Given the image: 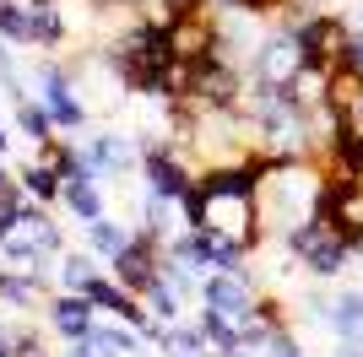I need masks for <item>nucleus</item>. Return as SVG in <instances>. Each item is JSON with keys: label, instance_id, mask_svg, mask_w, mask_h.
Wrapping results in <instances>:
<instances>
[{"label": "nucleus", "instance_id": "obj_1", "mask_svg": "<svg viewBox=\"0 0 363 357\" xmlns=\"http://www.w3.org/2000/svg\"><path fill=\"white\" fill-rule=\"evenodd\" d=\"M260 163L266 157H250V163H228V168H206L196 184V217L184 227H212V233L233 238L244 249H260L266 244V227H260Z\"/></svg>", "mask_w": 363, "mask_h": 357}, {"label": "nucleus", "instance_id": "obj_2", "mask_svg": "<svg viewBox=\"0 0 363 357\" xmlns=\"http://www.w3.org/2000/svg\"><path fill=\"white\" fill-rule=\"evenodd\" d=\"M325 184H331V174L315 157H266L260 163V190H255L266 238L282 244L303 222H315L320 206H325Z\"/></svg>", "mask_w": 363, "mask_h": 357}, {"label": "nucleus", "instance_id": "obj_3", "mask_svg": "<svg viewBox=\"0 0 363 357\" xmlns=\"http://www.w3.org/2000/svg\"><path fill=\"white\" fill-rule=\"evenodd\" d=\"M65 254V227L55 222V211L49 206H22V217H16V227L6 238H0V260L6 266H16V271H44L49 276V266Z\"/></svg>", "mask_w": 363, "mask_h": 357}, {"label": "nucleus", "instance_id": "obj_4", "mask_svg": "<svg viewBox=\"0 0 363 357\" xmlns=\"http://www.w3.org/2000/svg\"><path fill=\"white\" fill-rule=\"evenodd\" d=\"M163 249L179 254L184 266H196L201 276H239V271H250V249L212 233V227H174Z\"/></svg>", "mask_w": 363, "mask_h": 357}, {"label": "nucleus", "instance_id": "obj_5", "mask_svg": "<svg viewBox=\"0 0 363 357\" xmlns=\"http://www.w3.org/2000/svg\"><path fill=\"white\" fill-rule=\"evenodd\" d=\"M282 249L298 260L315 282H331V276H342L347 271V260H352V244H347V233L336 222H325V217H315V222H303L298 233H288L282 238Z\"/></svg>", "mask_w": 363, "mask_h": 357}, {"label": "nucleus", "instance_id": "obj_6", "mask_svg": "<svg viewBox=\"0 0 363 357\" xmlns=\"http://www.w3.org/2000/svg\"><path fill=\"white\" fill-rule=\"evenodd\" d=\"M196 163L184 157V147L168 135V141H152V147H141V190L157 195V200H168V206H179L184 195H196Z\"/></svg>", "mask_w": 363, "mask_h": 357}, {"label": "nucleus", "instance_id": "obj_7", "mask_svg": "<svg viewBox=\"0 0 363 357\" xmlns=\"http://www.w3.org/2000/svg\"><path fill=\"white\" fill-rule=\"evenodd\" d=\"M33 98L44 103V114L55 119V130H60V135H76L82 125H87L82 81H76V71L60 65V60H44V65H38V92H33Z\"/></svg>", "mask_w": 363, "mask_h": 357}, {"label": "nucleus", "instance_id": "obj_8", "mask_svg": "<svg viewBox=\"0 0 363 357\" xmlns=\"http://www.w3.org/2000/svg\"><path fill=\"white\" fill-rule=\"evenodd\" d=\"M201 309L223 314L228 325H239V336H244V325L260 314V293L250 282V271H239V276H206L201 282Z\"/></svg>", "mask_w": 363, "mask_h": 357}, {"label": "nucleus", "instance_id": "obj_9", "mask_svg": "<svg viewBox=\"0 0 363 357\" xmlns=\"http://www.w3.org/2000/svg\"><path fill=\"white\" fill-rule=\"evenodd\" d=\"M108 276H114L125 293L141 298L157 276H163V244H157V238H147V233H136L120 254H114V260H108Z\"/></svg>", "mask_w": 363, "mask_h": 357}, {"label": "nucleus", "instance_id": "obj_10", "mask_svg": "<svg viewBox=\"0 0 363 357\" xmlns=\"http://www.w3.org/2000/svg\"><path fill=\"white\" fill-rule=\"evenodd\" d=\"M98 319H104V314L92 309V298H87V293H49V303H44V330H49L60 346L87 341Z\"/></svg>", "mask_w": 363, "mask_h": 357}, {"label": "nucleus", "instance_id": "obj_11", "mask_svg": "<svg viewBox=\"0 0 363 357\" xmlns=\"http://www.w3.org/2000/svg\"><path fill=\"white\" fill-rule=\"evenodd\" d=\"M82 157L98 178H125V174H141V147H130L125 135L114 130H98L82 141Z\"/></svg>", "mask_w": 363, "mask_h": 357}, {"label": "nucleus", "instance_id": "obj_12", "mask_svg": "<svg viewBox=\"0 0 363 357\" xmlns=\"http://www.w3.org/2000/svg\"><path fill=\"white\" fill-rule=\"evenodd\" d=\"M60 206L71 211L82 227L98 222V217H108V211H104V178L87 168V157H82L76 168H65V174H60Z\"/></svg>", "mask_w": 363, "mask_h": 357}, {"label": "nucleus", "instance_id": "obj_13", "mask_svg": "<svg viewBox=\"0 0 363 357\" xmlns=\"http://www.w3.org/2000/svg\"><path fill=\"white\" fill-rule=\"evenodd\" d=\"M44 303H49V282H44V271L0 266V309L28 314V309H44Z\"/></svg>", "mask_w": 363, "mask_h": 357}, {"label": "nucleus", "instance_id": "obj_14", "mask_svg": "<svg viewBox=\"0 0 363 357\" xmlns=\"http://www.w3.org/2000/svg\"><path fill=\"white\" fill-rule=\"evenodd\" d=\"M320 325L331 330L336 341H363V287H347V293L325 298V314Z\"/></svg>", "mask_w": 363, "mask_h": 357}, {"label": "nucleus", "instance_id": "obj_15", "mask_svg": "<svg viewBox=\"0 0 363 357\" xmlns=\"http://www.w3.org/2000/svg\"><path fill=\"white\" fill-rule=\"evenodd\" d=\"M16 184H22V195H28L33 206H60V168L49 163L44 152L16 168Z\"/></svg>", "mask_w": 363, "mask_h": 357}, {"label": "nucleus", "instance_id": "obj_16", "mask_svg": "<svg viewBox=\"0 0 363 357\" xmlns=\"http://www.w3.org/2000/svg\"><path fill=\"white\" fill-rule=\"evenodd\" d=\"M141 341H147V336H141L136 325H125V319H98V325H92V336H87V346H92L98 357H136Z\"/></svg>", "mask_w": 363, "mask_h": 357}, {"label": "nucleus", "instance_id": "obj_17", "mask_svg": "<svg viewBox=\"0 0 363 357\" xmlns=\"http://www.w3.org/2000/svg\"><path fill=\"white\" fill-rule=\"evenodd\" d=\"M98 271H108V266L92 249H65L60 266H55V293H87Z\"/></svg>", "mask_w": 363, "mask_h": 357}, {"label": "nucleus", "instance_id": "obj_18", "mask_svg": "<svg viewBox=\"0 0 363 357\" xmlns=\"http://www.w3.org/2000/svg\"><path fill=\"white\" fill-rule=\"evenodd\" d=\"M71 22H65V0H33V49H60Z\"/></svg>", "mask_w": 363, "mask_h": 357}, {"label": "nucleus", "instance_id": "obj_19", "mask_svg": "<svg viewBox=\"0 0 363 357\" xmlns=\"http://www.w3.org/2000/svg\"><path fill=\"white\" fill-rule=\"evenodd\" d=\"M141 303H147L152 325H163V330H168V325H184V293L168 282V276H157V282L141 293Z\"/></svg>", "mask_w": 363, "mask_h": 357}, {"label": "nucleus", "instance_id": "obj_20", "mask_svg": "<svg viewBox=\"0 0 363 357\" xmlns=\"http://www.w3.org/2000/svg\"><path fill=\"white\" fill-rule=\"evenodd\" d=\"M11 114H16V130L28 135V141H33V147H38V152H44L49 141L60 135V130H55V119L44 114V103H38L33 92H28V98H11Z\"/></svg>", "mask_w": 363, "mask_h": 357}, {"label": "nucleus", "instance_id": "obj_21", "mask_svg": "<svg viewBox=\"0 0 363 357\" xmlns=\"http://www.w3.org/2000/svg\"><path fill=\"white\" fill-rule=\"evenodd\" d=\"M0 44L33 49V0H0Z\"/></svg>", "mask_w": 363, "mask_h": 357}, {"label": "nucleus", "instance_id": "obj_22", "mask_svg": "<svg viewBox=\"0 0 363 357\" xmlns=\"http://www.w3.org/2000/svg\"><path fill=\"white\" fill-rule=\"evenodd\" d=\"M157 346H163V357H217V346L206 341L201 325H168L157 336Z\"/></svg>", "mask_w": 363, "mask_h": 357}, {"label": "nucleus", "instance_id": "obj_23", "mask_svg": "<svg viewBox=\"0 0 363 357\" xmlns=\"http://www.w3.org/2000/svg\"><path fill=\"white\" fill-rule=\"evenodd\" d=\"M130 238H136V233H130L125 222H114V217H98V222H87V249L98 254L104 266L125 249V244H130Z\"/></svg>", "mask_w": 363, "mask_h": 357}, {"label": "nucleus", "instance_id": "obj_24", "mask_svg": "<svg viewBox=\"0 0 363 357\" xmlns=\"http://www.w3.org/2000/svg\"><path fill=\"white\" fill-rule=\"evenodd\" d=\"M6 336H11V357H55V346H49V330L28 325L22 314H16V325H6Z\"/></svg>", "mask_w": 363, "mask_h": 357}, {"label": "nucleus", "instance_id": "obj_25", "mask_svg": "<svg viewBox=\"0 0 363 357\" xmlns=\"http://www.w3.org/2000/svg\"><path fill=\"white\" fill-rule=\"evenodd\" d=\"M22 206H28V195H22V184H16V174L11 178H0V238L16 227V217H22Z\"/></svg>", "mask_w": 363, "mask_h": 357}, {"label": "nucleus", "instance_id": "obj_26", "mask_svg": "<svg viewBox=\"0 0 363 357\" xmlns=\"http://www.w3.org/2000/svg\"><path fill=\"white\" fill-rule=\"evenodd\" d=\"M255 357H303V346H298V336L282 325V330H272V336L255 346Z\"/></svg>", "mask_w": 363, "mask_h": 357}, {"label": "nucleus", "instance_id": "obj_27", "mask_svg": "<svg viewBox=\"0 0 363 357\" xmlns=\"http://www.w3.org/2000/svg\"><path fill=\"white\" fill-rule=\"evenodd\" d=\"M277 11L298 16V11H336V6H331V0H277Z\"/></svg>", "mask_w": 363, "mask_h": 357}, {"label": "nucleus", "instance_id": "obj_28", "mask_svg": "<svg viewBox=\"0 0 363 357\" xmlns=\"http://www.w3.org/2000/svg\"><path fill=\"white\" fill-rule=\"evenodd\" d=\"M342 114H347V125H352V130H363V81L352 87V98H347V108H342Z\"/></svg>", "mask_w": 363, "mask_h": 357}, {"label": "nucleus", "instance_id": "obj_29", "mask_svg": "<svg viewBox=\"0 0 363 357\" xmlns=\"http://www.w3.org/2000/svg\"><path fill=\"white\" fill-rule=\"evenodd\" d=\"M55 357H98V352H92L87 341H71V346H60V352H55Z\"/></svg>", "mask_w": 363, "mask_h": 357}, {"label": "nucleus", "instance_id": "obj_30", "mask_svg": "<svg viewBox=\"0 0 363 357\" xmlns=\"http://www.w3.org/2000/svg\"><path fill=\"white\" fill-rule=\"evenodd\" d=\"M331 357H363V341H336Z\"/></svg>", "mask_w": 363, "mask_h": 357}, {"label": "nucleus", "instance_id": "obj_31", "mask_svg": "<svg viewBox=\"0 0 363 357\" xmlns=\"http://www.w3.org/2000/svg\"><path fill=\"white\" fill-rule=\"evenodd\" d=\"M11 152V130H6V119H0V157Z\"/></svg>", "mask_w": 363, "mask_h": 357}, {"label": "nucleus", "instance_id": "obj_32", "mask_svg": "<svg viewBox=\"0 0 363 357\" xmlns=\"http://www.w3.org/2000/svg\"><path fill=\"white\" fill-rule=\"evenodd\" d=\"M0 357H11V336H6V325H0Z\"/></svg>", "mask_w": 363, "mask_h": 357}, {"label": "nucleus", "instance_id": "obj_33", "mask_svg": "<svg viewBox=\"0 0 363 357\" xmlns=\"http://www.w3.org/2000/svg\"><path fill=\"white\" fill-rule=\"evenodd\" d=\"M0 178H11V174H6V163H0Z\"/></svg>", "mask_w": 363, "mask_h": 357}]
</instances>
